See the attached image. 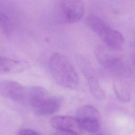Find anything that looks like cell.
<instances>
[{"mask_svg":"<svg viewBox=\"0 0 135 135\" xmlns=\"http://www.w3.org/2000/svg\"><path fill=\"white\" fill-rule=\"evenodd\" d=\"M50 73L57 84L67 89H73L79 84V76L70 61L60 53H54L49 60Z\"/></svg>","mask_w":135,"mask_h":135,"instance_id":"6da1fadb","label":"cell"},{"mask_svg":"<svg viewBox=\"0 0 135 135\" xmlns=\"http://www.w3.org/2000/svg\"><path fill=\"white\" fill-rule=\"evenodd\" d=\"M89 27L99 36L104 43L111 49L121 48L124 38L119 31L108 26L100 18L95 15H89L86 20Z\"/></svg>","mask_w":135,"mask_h":135,"instance_id":"7a4b0ae2","label":"cell"},{"mask_svg":"<svg viewBox=\"0 0 135 135\" xmlns=\"http://www.w3.org/2000/svg\"><path fill=\"white\" fill-rule=\"evenodd\" d=\"M95 55L99 63L109 72L119 75L130 74L131 69L121 58L107 52L102 47L96 49Z\"/></svg>","mask_w":135,"mask_h":135,"instance_id":"3957f363","label":"cell"},{"mask_svg":"<svg viewBox=\"0 0 135 135\" xmlns=\"http://www.w3.org/2000/svg\"><path fill=\"white\" fill-rule=\"evenodd\" d=\"M83 130L90 133L98 131L101 125V116L94 107L85 105L80 107L75 117Z\"/></svg>","mask_w":135,"mask_h":135,"instance_id":"277c9868","label":"cell"},{"mask_svg":"<svg viewBox=\"0 0 135 135\" xmlns=\"http://www.w3.org/2000/svg\"><path fill=\"white\" fill-rule=\"evenodd\" d=\"M61 8L66 21L71 23L79 21L85 12L81 0H61Z\"/></svg>","mask_w":135,"mask_h":135,"instance_id":"5b68a950","label":"cell"},{"mask_svg":"<svg viewBox=\"0 0 135 135\" xmlns=\"http://www.w3.org/2000/svg\"><path fill=\"white\" fill-rule=\"evenodd\" d=\"M26 90V87L12 80H4L1 82L0 85L1 94L17 102H24Z\"/></svg>","mask_w":135,"mask_h":135,"instance_id":"8992f818","label":"cell"},{"mask_svg":"<svg viewBox=\"0 0 135 135\" xmlns=\"http://www.w3.org/2000/svg\"><path fill=\"white\" fill-rule=\"evenodd\" d=\"M50 122L51 126L57 131L72 132L79 135L83 131L76 117L66 115L55 116L52 118Z\"/></svg>","mask_w":135,"mask_h":135,"instance_id":"52a82bcc","label":"cell"},{"mask_svg":"<svg viewBox=\"0 0 135 135\" xmlns=\"http://www.w3.org/2000/svg\"><path fill=\"white\" fill-rule=\"evenodd\" d=\"M49 97L47 91L44 88L40 86H29L26 88L24 103H26L34 109Z\"/></svg>","mask_w":135,"mask_h":135,"instance_id":"ba28073f","label":"cell"},{"mask_svg":"<svg viewBox=\"0 0 135 135\" xmlns=\"http://www.w3.org/2000/svg\"><path fill=\"white\" fill-rule=\"evenodd\" d=\"M63 102V98L59 96L49 97L42 104L34 108L36 115L39 117L48 116L57 112Z\"/></svg>","mask_w":135,"mask_h":135,"instance_id":"9c48e42d","label":"cell"},{"mask_svg":"<svg viewBox=\"0 0 135 135\" xmlns=\"http://www.w3.org/2000/svg\"><path fill=\"white\" fill-rule=\"evenodd\" d=\"M84 74L87 80L90 90L95 98L100 100H103L105 98L104 91L100 86L96 78L89 71H85Z\"/></svg>","mask_w":135,"mask_h":135,"instance_id":"30bf717a","label":"cell"},{"mask_svg":"<svg viewBox=\"0 0 135 135\" xmlns=\"http://www.w3.org/2000/svg\"><path fill=\"white\" fill-rule=\"evenodd\" d=\"M22 62L5 56H1L0 70L1 73H8L19 69Z\"/></svg>","mask_w":135,"mask_h":135,"instance_id":"8fae6325","label":"cell"},{"mask_svg":"<svg viewBox=\"0 0 135 135\" xmlns=\"http://www.w3.org/2000/svg\"><path fill=\"white\" fill-rule=\"evenodd\" d=\"M1 27L6 36H10L13 31L12 22L8 16L5 13H1L0 15Z\"/></svg>","mask_w":135,"mask_h":135,"instance_id":"7c38bea8","label":"cell"},{"mask_svg":"<svg viewBox=\"0 0 135 135\" xmlns=\"http://www.w3.org/2000/svg\"><path fill=\"white\" fill-rule=\"evenodd\" d=\"M114 90L117 98L122 101H128L129 100V93L118 84L114 85Z\"/></svg>","mask_w":135,"mask_h":135,"instance_id":"4fadbf2b","label":"cell"},{"mask_svg":"<svg viewBox=\"0 0 135 135\" xmlns=\"http://www.w3.org/2000/svg\"><path fill=\"white\" fill-rule=\"evenodd\" d=\"M16 135H41L36 131L30 129H21L18 131Z\"/></svg>","mask_w":135,"mask_h":135,"instance_id":"5bb4252c","label":"cell"},{"mask_svg":"<svg viewBox=\"0 0 135 135\" xmlns=\"http://www.w3.org/2000/svg\"><path fill=\"white\" fill-rule=\"evenodd\" d=\"M53 135H79V134H78L76 133H75L72 132L56 130V131Z\"/></svg>","mask_w":135,"mask_h":135,"instance_id":"9a60e30c","label":"cell"},{"mask_svg":"<svg viewBox=\"0 0 135 135\" xmlns=\"http://www.w3.org/2000/svg\"><path fill=\"white\" fill-rule=\"evenodd\" d=\"M132 45H133V47L135 49V38H134V40L132 42Z\"/></svg>","mask_w":135,"mask_h":135,"instance_id":"2e32d148","label":"cell"},{"mask_svg":"<svg viewBox=\"0 0 135 135\" xmlns=\"http://www.w3.org/2000/svg\"><path fill=\"white\" fill-rule=\"evenodd\" d=\"M133 63L135 65V54L133 55Z\"/></svg>","mask_w":135,"mask_h":135,"instance_id":"e0dca14e","label":"cell"},{"mask_svg":"<svg viewBox=\"0 0 135 135\" xmlns=\"http://www.w3.org/2000/svg\"><path fill=\"white\" fill-rule=\"evenodd\" d=\"M94 135H103V134H100V133H97V134H95Z\"/></svg>","mask_w":135,"mask_h":135,"instance_id":"ac0fdd59","label":"cell"}]
</instances>
